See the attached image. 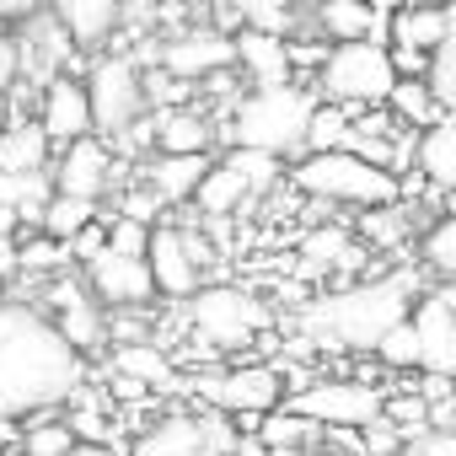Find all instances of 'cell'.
Here are the masks:
<instances>
[{
    "instance_id": "obj_1",
    "label": "cell",
    "mask_w": 456,
    "mask_h": 456,
    "mask_svg": "<svg viewBox=\"0 0 456 456\" xmlns=\"http://www.w3.org/2000/svg\"><path fill=\"white\" fill-rule=\"evenodd\" d=\"M81 387L86 354L60 333V322L28 296H0V419L70 408Z\"/></svg>"
},
{
    "instance_id": "obj_2",
    "label": "cell",
    "mask_w": 456,
    "mask_h": 456,
    "mask_svg": "<svg viewBox=\"0 0 456 456\" xmlns=\"http://www.w3.org/2000/svg\"><path fill=\"white\" fill-rule=\"evenodd\" d=\"M413 296H419V280H413V274L360 280V285H344V290L317 296V301L301 312V328H306V338H317V344H328V349L376 354L381 333L413 312Z\"/></svg>"
},
{
    "instance_id": "obj_3",
    "label": "cell",
    "mask_w": 456,
    "mask_h": 456,
    "mask_svg": "<svg viewBox=\"0 0 456 456\" xmlns=\"http://www.w3.org/2000/svg\"><path fill=\"white\" fill-rule=\"evenodd\" d=\"M312 113H317V92L301 81H280V86H248L225 102V124L220 140L242 145V151H269V156H301L306 134H312Z\"/></svg>"
},
{
    "instance_id": "obj_4",
    "label": "cell",
    "mask_w": 456,
    "mask_h": 456,
    "mask_svg": "<svg viewBox=\"0 0 456 456\" xmlns=\"http://www.w3.org/2000/svg\"><path fill=\"white\" fill-rule=\"evenodd\" d=\"M296 193L317 199V204H344V209H381V204H403V177L349 145L333 151H301L296 167L285 172Z\"/></svg>"
},
{
    "instance_id": "obj_5",
    "label": "cell",
    "mask_w": 456,
    "mask_h": 456,
    "mask_svg": "<svg viewBox=\"0 0 456 456\" xmlns=\"http://www.w3.org/2000/svg\"><path fill=\"white\" fill-rule=\"evenodd\" d=\"M392 86H397V65L381 38L328 44L322 65L312 70V92L322 102H344V108H381L392 97Z\"/></svg>"
},
{
    "instance_id": "obj_6",
    "label": "cell",
    "mask_w": 456,
    "mask_h": 456,
    "mask_svg": "<svg viewBox=\"0 0 456 456\" xmlns=\"http://www.w3.org/2000/svg\"><path fill=\"white\" fill-rule=\"evenodd\" d=\"M86 97H92V124L97 134L113 145L124 129H134L151 113V92H145V65L129 49H102L92 54L86 70Z\"/></svg>"
},
{
    "instance_id": "obj_7",
    "label": "cell",
    "mask_w": 456,
    "mask_h": 456,
    "mask_svg": "<svg viewBox=\"0 0 456 456\" xmlns=\"http://www.w3.org/2000/svg\"><path fill=\"white\" fill-rule=\"evenodd\" d=\"M237 429H232V413L220 408H172L161 419H151L145 429H134L129 440V456H232L237 451Z\"/></svg>"
},
{
    "instance_id": "obj_8",
    "label": "cell",
    "mask_w": 456,
    "mask_h": 456,
    "mask_svg": "<svg viewBox=\"0 0 456 456\" xmlns=\"http://www.w3.org/2000/svg\"><path fill=\"white\" fill-rule=\"evenodd\" d=\"M188 328L209 349H242L269 328V306L242 285H199L188 296Z\"/></svg>"
},
{
    "instance_id": "obj_9",
    "label": "cell",
    "mask_w": 456,
    "mask_h": 456,
    "mask_svg": "<svg viewBox=\"0 0 456 456\" xmlns=\"http://www.w3.org/2000/svg\"><path fill=\"white\" fill-rule=\"evenodd\" d=\"M140 65H156L188 86H204L209 76L237 70V33L232 28H183L156 49H140Z\"/></svg>"
},
{
    "instance_id": "obj_10",
    "label": "cell",
    "mask_w": 456,
    "mask_h": 456,
    "mask_svg": "<svg viewBox=\"0 0 456 456\" xmlns=\"http://www.w3.org/2000/svg\"><path fill=\"white\" fill-rule=\"evenodd\" d=\"M193 392L199 403L232 413V419H264L269 408L285 403V376L274 365H225V370H199Z\"/></svg>"
},
{
    "instance_id": "obj_11",
    "label": "cell",
    "mask_w": 456,
    "mask_h": 456,
    "mask_svg": "<svg viewBox=\"0 0 456 456\" xmlns=\"http://www.w3.org/2000/svg\"><path fill=\"white\" fill-rule=\"evenodd\" d=\"M285 408L306 413L312 424H349V429H360V424H370V419L387 413V392L370 387V381H360V376H338V381L296 387L285 397Z\"/></svg>"
},
{
    "instance_id": "obj_12",
    "label": "cell",
    "mask_w": 456,
    "mask_h": 456,
    "mask_svg": "<svg viewBox=\"0 0 456 456\" xmlns=\"http://www.w3.org/2000/svg\"><path fill=\"white\" fill-rule=\"evenodd\" d=\"M145 264H151V280H156V296L167 301H188L199 285H204V242L183 225H151V242H145Z\"/></svg>"
},
{
    "instance_id": "obj_13",
    "label": "cell",
    "mask_w": 456,
    "mask_h": 456,
    "mask_svg": "<svg viewBox=\"0 0 456 456\" xmlns=\"http://www.w3.org/2000/svg\"><path fill=\"white\" fill-rule=\"evenodd\" d=\"M92 296L108 306V312H145L156 301V280H151V264L145 253H118V248H102L97 258L81 264Z\"/></svg>"
},
{
    "instance_id": "obj_14",
    "label": "cell",
    "mask_w": 456,
    "mask_h": 456,
    "mask_svg": "<svg viewBox=\"0 0 456 456\" xmlns=\"http://www.w3.org/2000/svg\"><path fill=\"white\" fill-rule=\"evenodd\" d=\"M49 317L60 322V333L92 360V354H102V344H108V306L92 296V285H86V274L81 280H70V274H60V280H49Z\"/></svg>"
},
{
    "instance_id": "obj_15",
    "label": "cell",
    "mask_w": 456,
    "mask_h": 456,
    "mask_svg": "<svg viewBox=\"0 0 456 456\" xmlns=\"http://www.w3.org/2000/svg\"><path fill=\"white\" fill-rule=\"evenodd\" d=\"M413 333H419V370L456 381V290L413 296Z\"/></svg>"
},
{
    "instance_id": "obj_16",
    "label": "cell",
    "mask_w": 456,
    "mask_h": 456,
    "mask_svg": "<svg viewBox=\"0 0 456 456\" xmlns=\"http://www.w3.org/2000/svg\"><path fill=\"white\" fill-rule=\"evenodd\" d=\"M49 17L65 28L76 54H102L129 17V0H49Z\"/></svg>"
},
{
    "instance_id": "obj_17",
    "label": "cell",
    "mask_w": 456,
    "mask_h": 456,
    "mask_svg": "<svg viewBox=\"0 0 456 456\" xmlns=\"http://www.w3.org/2000/svg\"><path fill=\"white\" fill-rule=\"evenodd\" d=\"M38 124L49 129L54 151H60V145H70V140H81V134H97L86 81H76L70 70L49 76V81H44V92H38Z\"/></svg>"
},
{
    "instance_id": "obj_18",
    "label": "cell",
    "mask_w": 456,
    "mask_h": 456,
    "mask_svg": "<svg viewBox=\"0 0 456 456\" xmlns=\"http://www.w3.org/2000/svg\"><path fill=\"white\" fill-rule=\"evenodd\" d=\"M54 188L60 193H81V199H102L113 188V151L102 134H81L70 145L54 151Z\"/></svg>"
},
{
    "instance_id": "obj_19",
    "label": "cell",
    "mask_w": 456,
    "mask_h": 456,
    "mask_svg": "<svg viewBox=\"0 0 456 456\" xmlns=\"http://www.w3.org/2000/svg\"><path fill=\"white\" fill-rule=\"evenodd\" d=\"M237 76H248V86L296 81V44H290V33L237 28Z\"/></svg>"
},
{
    "instance_id": "obj_20",
    "label": "cell",
    "mask_w": 456,
    "mask_h": 456,
    "mask_svg": "<svg viewBox=\"0 0 456 456\" xmlns=\"http://www.w3.org/2000/svg\"><path fill=\"white\" fill-rule=\"evenodd\" d=\"M306 33L322 38V44H354V38H381L387 44V17L370 0H312Z\"/></svg>"
},
{
    "instance_id": "obj_21",
    "label": "cell",
    "mask_w": 456,
    "mask_h": 456,
    "mask_svg": "<svg viewBox=\"0 0 456 456\" xmlns=\"http://www.w3.org/2000/svg\"><path fill=\"white\" fill-rule=\"evenodd\" d=\"M209 151H151L145 156V167H140V177L161 193V204L172 209V204H188L193 199V188H199V177L209 172Z\"/></svg>"
},
{
    "instance_id": "obj_22",
    "label": "cell",
    "mask_w": 456,
    "mask_h": 456,
    "mask_svg": "<svg viewBox=\"0 0 456 456\" xmlns=\"http://www.w3.org/2000/svg\"><path fill=\"white\" fill-rule=\"evenodd\" d=\"M220 129L209 124L204 108L193 102H172V108H151V151H215Z\"/></svg>"
},
{
    "instance_id": "obj_23",
    "label": "cell",
    "mask_w": 456,
    "mask_h": 456,
    "mask_svg": "<svg viewBox=\"0 0 456 456\" xmlns=\"http://www.w3.org/2000/svg\"><path fill=\"white\" fill-rule=\"evenodd\" d=\"M54 193V172H0V237H12L17 225H38L44 204Z\"/></svg>"
},
{
    "instance_id": "obj_24",
    "label": "cell",
    "mask_w": 456,
    "mask_h": 456,
    "mask_svg": "<svg viewBox=\"0 0 456 456\" xmlns=\"http://www.w3.org/2000/svg\"><path fill=\"white\" fill-rule=\"evenodd\" d=\"M413 161H419V177L435 193H451L456 199V113H440L429 129H419Z\"/></svg>"
},
{
    "instance_id": "obj_25",
    "label": "cell",
    "mask_w": 456,
    "mask_h": 456,
    "mask_svg": "<svg viewBox=\"0 0 456 456\" xmlns=\"http://www.w3.org/2000/svg\"><path fill=\"white\" fill-rule=\"evenodd\" d=\"M54 161V140L38 118L0 124V172H44Z\"/></svg>"
},
{
    "instance_id": "obj_26",
    "label": "cell",
    "mask_w": 456,
    "mask_h": 456,
    "mask_svg": "<svg viewBox=\"0 0 456 456\" xmlns=\"http://www.w3.org/2000/svg\"><path fill=\"white\" fill-rule=\"evenodd\" d=\"M220 28H269V33H290L296 17L306 12V0H215Z\"/></svg>"
},
{
    "instance_id": "obj_27",
    "label": "cell",
    "mask_w": 456,
    "mask_h": 456,
    "mask_svg": "<svg viewBox=\"0 0 456 456\" xmlns=\"http://www.w3.org/2000/svg\"><path fill=\"white\" fill-rule=\"evenodd\" d=\"M440 33H445V6H435V0H408L403 12L387 17V44H403V49L435 54Z\"/></svg>"
},
{
    "instance_id": "obj_28",
    "label": "cell",
    "mask_w": 456,
    "mask_h": 456,
    "mask_svg": "<svg viewBox=\"0 0 456 456\" xmlns=\"http://www.w3.org/2000/svg\"><path fill=\"white\" fill-rule=\"evenodd\" d=\"M253 199V188H248V177L232 167V161H209V172L199 177V188H193V204H199V215H209V220H220V215H232V209H242Z\"/></svg>"
},
{
    "instance_id": "obj_29",
    "label": "cell",
    "mask_w": 456,
    "mask_h": 456,
    "mask_svg": "<svg viewBox=\"0 0 456 456\" xmlns=\"http://www.w3.org/2000/svg\"><path fill=\"white\" fill-rule=\"evenodd\" d=\"M97 215H102V199H81V193H60L54 188L49 204H44V215H38V232L70 248V237H81Z\"/></svg>"
},
{
    "instance_id": "obj_30",
    "label": "cell",
    "mask_w": 456,
    "mask_h": 456,
    "mask_svg": "<svg viewBox=\"0 0 456 456\" xmlns=\"http://www.w3.org/2000/svg\"><path fill=\"white\" fill-rule=\"evenodd\" d=\"M22 424H28V429H22L17 456H65L70 445H81L70 413H60V408H49V413H28Z\"/></svg>"
},
{
    "instance_id": "obj_31",
    "label": "cell",
    "mask_w": 456,
    "mask_h": 456,
    "mask_svg": "<svg viewBox=\"0 0 456 456\" xmlns=\"http://www.w3.org/2000/svg\"><path fill=\"white\" fill-rule=\"evenodd\" d=\"M387 108H392V118H403L408 129H429V124L445 113L440 97H435V86H429V76H397Z\"/></svg>"
},
{
    "instance_id": "obj_32",
    "label": "cell",
    "mask_w": 456,
    "mask_h": 456,
    "mask_svg": "<svg viewBox=\"0 0 456 456\" xmlns=\"http://www.w3.org/2000/svg\"><path fill=\"white\" fill-rule=\"evenodd\" d=\"M113 365H118V376H129V381H145V387H156V392H172L177 387V370H172V360L156 349V344H118V354H113Z\"/></svg>"
},
{
    "instance_id": "obj_33",
    "label": "cell",
    "mask_w": 456,
    "mask_h": 456,
    "mask_svg": "<svg viewBox=\"0 0 456 456\" xmlns=\"http://www.w3.org/2000/svg\"><path fill=\"white\" fill-rule=\"evenodd\" d=\"M419 264H424L435 280L456 285V209H445L429 232L419 237Z\"/></svg>"
},
{
    "instance_id": "obj_34",
    "label": "cell",
    "mask_w": 456,
    "mask_h": 456,
    "mask_svg": "<svg viewBox=\"0 0 456 456\" xmlns=\"http://www.w3.org/2000/svg\"><path fill=\"white\" fill-rule=\"evenodd\" d=\"M301 258H306V274H333V269H349L360 258V248L349 242V232L328 225V232H312L301 242Z\"/></svg>"
},
{
    "instance_id": "obj_35",
    "label": "cell",
    "mask_w": 456,
    "mask_h": 456,
    "mask_svg": "<svg viewBox=\"0 0 456 456\" xmlns=\"http://www.w3.org/2000/svg\"><path fill=\"white\" fill-rule=\"evenodd\" d=\"M429 86H435L440 108L456 113V0L445 6V33H440V44L429 54Z\"/></svg>"
},
{
    "instance_id": "obj_36",
    "label": "cell",
    "mask_w": 456,
    "mask_h": 456,
    "mask_svg": "<svg viewBox=\"0 0 456 456\" xmlns=\"http://www.w3.org/2000/svg\"><path fill=\"white\" fill-rule=\"evenodd\" d=\"M349 124H354V108H344V102H322V97H317L306 151H333V145H349Z\"/></svg>"
},
{
    "instance_id": "obj_37",
    "label": "cell",
    "mask_w": 456,
    "mask_h": 456,
    "mask_svg": "<svg viewBox=\"0 0 456 456\" xmlns=\"http://www.w3.org/2000/svg\"><path fill=\"white\" fill-rule=\"evenodd\" d=\"M376 360H381L387 370H419V333H413V317H403V322H392V328L381 333Z\"/></svg>"
},
{
    "instance_id": "obj_38",
    "label": "cell",
    "mask_w": 456,
    "mask_h": 456,
    "mask_svg": "<svg viewBox=\"0 0 456 456\" xmlns=\"http://www.w3.org/2000/svg\"><path fill=\"white\" fill-rule=\"evenodd\" d=\"M403 456H456V424H424L403 440Z\"/></svg>"
},
{
    "instance_id": "obj_39",
    "label": "cell",
    "mask_w": 456,
    "mask_h": 456,
    "mask_svg": "<svg viewBox=\"0 0 456 456\" xmlns=\"http://www.w3.org/2000/svg\"><path fill=\"white\" fill-rule=\"evenodd\" d=\"M17 81H22V38H17V28L0 22V97H12Z\"/></svg>"
},
{
    "instance_id": "obj_40",
    "label": "cell",
    "mask_w": 456,
    "mask_h": 456,
    "mask_svg": "<svg viewBox=\"0 0 456 456\" xmlns=\"http://www.w3.org/2000/svg\"><path fill=\"white\" fill-rule=\"evenodd\" d=\"M44 6H49V0H0V22H6V28H22V22H33Z\"/></svg>"
},
{
    "instance_id": "obj_41",
    "label": "cell",
    "mask_w": 456,
    "mask_h": 456,
    "mask_svg": "<svg viewBox=\"0 0 456 456\" xmlns=\"http://www.w3.org/2000/svg\"><path fill=\"white\" fill-rule=\"evenodd\" d=\"M387 49H392L397 76H429V54L424 49H403V44H387Z\"/></svg>"
},
{
    "instance_id": "obj_42",
    "label": "cell",
    "mask_w": 456,
    "mask_h": 456,
    "mask_svg": "<svg viewBox=\"0 0 456 456\" xmlns=\"http://www.w3.org/2000/svg\"><path fill=\"white\" fill-rule=\"evenodd\" d=\"M232 456H290V451H274V445H269V440H258V435H242V440H237V451H232Z\"/></svg>"
},
{
    "instance_id": "obj_43",
    "label": "cell",
    "mask_w": 456,
    "mask_h": 456,
    "mask_svg": "<svg viewBox=\"0 0 456 456\" xmlns=\"http://www.w3.org/2000/svg\"><path fill=\"white\" fill-rule=\"evenodd\" d=\"M65 456H129V451H118V445H102V440H81V445H70Z\"/></svg>"
},
{
    "instance_id": "obj_44",
    "label": "cell",
    "mask_w": 456,
    "mask_h": 456,
    "mask_svg": "<svg viewBox=\"0 0 456 456\" xmlns=\"http://www.w3.org/2000/svg\"><path fill=\"white\" fill-rule=\"evenodd\" d=\"M370 6H376L381 17H392V12H403V6H408V0H370Z\"/></svg>"
},
{
    "instance_id": "obj_45",
    "label": "cell",
    "mask_w": 456,
    "mask_h": 456,
    "mask_svg": "<svg viewBox=\"0 0 456 456\" xmlns=\"http://www.w3.org/2000/svg\"><path fill=\"white\" fill-rule=\"evenodd\" d=\"M306 456H344V451H328V445H312Z\"/></svg>"
},
{
    "instance_id": "obj_46",
    "label": "cell",
    "mask_w": 456,
    "mask_h": 456,
    "mask_svg": "<svg viewBox=\"0 0 456 456\" xmlns=\"http://www.w3.org/2000/svg\"><path fill=\"white\" fill-rule=\"evenodd\" d=\"M6 274H12V269H0V296H6Z\"/></svg>"
},
{
    "instance_id": "obj_47",
    "label": "cell",
    "mask_w": 456,
    "mask_h": 456,
    "mask_svg": "<svg viewBox=\"0 0 456 456\" xmlns=\"http://www.w3.org/2000/svg\"><path fill=\"white\" fill-rule=\"evenodd\" d=\"M156 6H177V0H156Z\"/></svg>"
}]
</instances>
